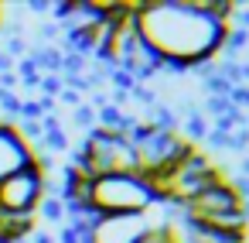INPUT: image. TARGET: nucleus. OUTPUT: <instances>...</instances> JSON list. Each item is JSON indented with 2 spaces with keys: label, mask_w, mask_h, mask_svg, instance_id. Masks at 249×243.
<instances>
[{
  "label": "nucleus",
  "mask_w": 249,
  "mask_h": 243,
  "mask_svg": "<svg viewBox=\"0 0 249 243\" xmlns=\"http://www.w3.org/2000/svg\"><path fill=\"white\" fill-rule=\"evenodd\" d=\"M246 205H242V195H239V188L235 185H229V182H215V185H208L205 192H198L191 202H184L181 205V212H184V223H195V226H205V223H212V219H222V216H232V212H242Z\"/></svg>",
  "instance_id": "nucleus-8"
},
{
  "label": "nucleus",
  "mask_w": 249,
  "mask_h": 243,
  "mask_svg": "<svg viewBox=\"0 0 249 243\" xmlns=\"http://www.w3.org/2000/svg\"><path fill=\"white\" fill-rule=\"evenodd\" d=\"M69 168H75L82 178H103V175H130L137 171V158H133V144L126 134H109L92 127L89 141L79 151V161H72Z\"/></svg>",
  "instance_id": "nucleus-4"
},
{
  "label": "nucleus",
  "mask_w": 249,
  "mask_h": 243,
  "mask_svg": "<svg viewBox=\"0 0 249 243\" xmlns=\"http://www.w3.org/2000/svg\"><path fill=\"white\" fill-rule=\"evenodd\" d=\"M31 233H35V216L4 212V209H0V240H4V243H21Z\"/></svg>",
  "instance_id": "nucleus-10"
},
{
  "label": "nucleus",
  "mask_w": 249,
  "mask_h": 243,
  "mask_svg": "<svg viewBox=\"0 0 249 243\" xmlns=\"http://www.w3.org/2000/svg\"><path fill=\"white\" fill-rule=\"evenodd\" d=\"M0 243H4V240H0Z\"/></svg>",
  "instance_id": "nucleus-13"
},
{
  "label": "nucleus",
  "mask_w": 249,
  "mask_h": 243,
  "mask_svg": "<svg viewBox=\"0 0 249 243\" xmlns=\"http://www.w3.org/2000/svg\"><path fill=\"white\" fill-rule=\"evenodd\" d=\"M41 199H45V168L38 161L24 164L21 171H14V175H7L0 182V209L4 212L35 216Z\"/></svg>",
  "instance_id": "nucleus-6"
},
{
  "label": "nucleus",
  "mask_w": 249,
  "mask_h": 243,
  "mask_svg": "<svg viewBox=\"0 0 249 243\" xmlns=\"http://www.w3.org/2000/svg\"><path fill=\"white\" fill-rule=\"evenodd\" d=\"M130 144H133V158H137V175L157 182L164 171H171L188 151L191 141L167 130V127H154V123H133L130 127Z\"/></svg>",
  "instance_id": "nucleus-3"
},
{
  "label": "nucleus",
  "mask_w": 249,
  "mask_h": 243,
  "mask_svg": "<svg viewBox=\"0 0 249 243\" xmlns=\"http://www.w3.org/2000/svg\"><path fill=\"white\" fill-rule=\"evenodd\" d=\"M218 182V171H215V164L201 154V151H188L171 171H164L157 182H154V188H157V195H160V202H174V205H184V202H191L198 192H205L208 185H215Z\"/></svg>",
  "instance_id": "nucleus-5"
},
{
  "label": "nucleus",
  "mask_w": 249,
  "mask_h": 243,
  "mask_svg": "<svg viewBox=\"0 0 249 243\" xmlns=\"http://www.w3.org/2000/svg\"><path fill=\"white\" fill-rule=\"evenodd\" d=\"M232 11L225 0H137L133 24L164 69H198L222 52Z\"/></svg>",
  "instance_id": "nucleus-1"
},
{
  "label": "nucleus",
  "mask_w": 249,
  "mask_h": 243,
  "mask_svg": "<svg viewBox=\"0 0 249 243\" xmlns=\"http://www.w3.org/2000/svg\"><path fill=\"white\" fill-rule=\"evenodd\" d=\"M31 161H35V151L21 141L18 127L7 123V120H0V182H4L7 175H14V171H21Z\"/></svg>",
  "instance_id": "nucleus-9"
},
{
  "label": "nucleus",
  "mask_w": 249,
  "mask_h": 243,
  "mask_svg": "<svg viewBox=\"0 0 249 243\" xmlns=\"http://www.w3.org/2000/svg\"><path fill=\"white\" fill-rule=\"evenodd\" d=\"M140 243H178V240L171 236V229H150Z\"/></svg>",
  "instance_id": "nucleus-11"
},
{
  "label": "nucleus",
  "mask_w": 249,
  "mask_h": 243,
  "mask_svg": "<svg viewBox=\"0 0 249 243\" xmlns=\"http://www.w3.org/2000/svg\"><path fill=\"white\" fill-rule=\"evenodd\" d=\"M150 229V212L92 216L82 223V243H140Z\"/></svg>",
  "instance_id": "nucleus-7"
},
{
  "label": "nucleus",
  "mask_w": 249,
  "mask_h": 243,
  "mask_svg": "<svg viewBox=\"0 0 249 243\" xmlns=\"http://www.w3.org/2000/svg\"><path fill=\"white\" fill-rule=\"evenodd\" d=\"M35 243H52V240H48L45 233H35Z\"/></svg>",
  "instance_id": "nucleus-12"
},
{
  "label": "nucleus",
  "mask_w": 249,
  "mask_h": 243,
  "mask_svg": "<svg viewBox=\"0 0 249 243\" xmlns=\"http://www.w3.org/2000/svg\"><path fill=\"white\" fill-rule=\"evenodd\" d=\"M160 202L157 188L150 178L130 171V175H103L86 185V202L82 212L92 216H130V212H147Z\"/></svg>",
  "instance_id": "nucleus-2"
}]
</instances>
